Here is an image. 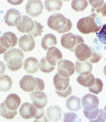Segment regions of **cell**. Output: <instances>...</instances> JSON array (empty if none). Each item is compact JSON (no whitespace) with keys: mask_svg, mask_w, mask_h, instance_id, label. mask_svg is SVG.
Masks as SVG:
<instances>
[{"mask_svg":"<svg viewBox=\"0 0 106 122\" xmlns=\"http://www.w3.org/2000/svg\"><path fill=\"white\" fill-rule=\"evenodd\" d=\"M105 121H106V113L103 110H100V114L98 115V117L89 122H105Z\"/></svg>","mask_w":106,"mask_h":122,"instance_id":"cell-38","label":"cell"},{"mask_svg":"<svg viewBox=\"0 0 106 122\" xmlns=\"http://www.w3.org/2000/svg\"><path fill=\"white\" fill-rule=\"evenodd\" d=\"M103 111H104V112H105V113H106V106L104 107V110H103Z\"/></svg>","mask_w":106,"mask_h":122,"instance_id":"cell-45","label":"cell"},{"mask_svg":"<svg viewBox=\"0 0 106 122\" xmlns=\"http://www.w3.org/2000/svg\"><path fill=\"white\" fill-rule=\"evenodd\" d=\"M92 70H93V65H92V63H89V61H84V62L77 61V62L75 63V71L80 75L92 73Z\"/></svg>","mask_w":106,"mask_h":122,"instance_id":"cell-25","label":"cell"},{"mask_svg":"<svg viewBox=\"0 0 106 122\" xmlns=\"http://www.w3.org/2000/svg\"><path fill=\"white\" fill-rule=\"evenodd\" d=\"M36 110H37V108L33 104L23 103L21 106L19 113L23 119H31V118H34L35 113H36Z\"/></svg>","mask_w":106,"mask_h":122,"instance_id":"cell-16","label":"cell"},{"mask_svg":"<svg viewBox=\"0 0 106 122\" xmlns=\"http://www.w3.org/2000/svg\"><path fill=\"white\" fill-rule=\"evenodd\" d=\"M69 78H64L62 76H60L59 74L55 75L54 77V85L56 87V90H64L69 86Z\"/></svg>","mask_w":106,"mask_h":122,"instance_id":"cell-21","label":"cell"},{"mask_svg":"<svg viewBox=\"0 0 106 122\" xmlns=\"http://www.w3.org/2000/svg\"><path fill=\"white\" fill-rule=\"evenodd\" d=\"M7 51H8V50L4 47L3 44L1 43V41H0V54H5Z\"/></svg>","mask_w":106,"mask_h":122,"instance_id":"cell-41","label":"cell"},{"mask_svg":"<svg viewBox=\"0 0 106 122\" xmlns=\"http://www.w3.org/2000/svg\"><path fill=\"white\" fill-rule=\"evenodd\" d=\"M101 19L96 15L92 14L89 17L82 18L77 22V28L83 34L98 33L101 29Z\"/></svg>","mask_w":106,"mask_h":122,"instance_id":"cell-1","label":"cell"},{"mask_svg":"<svg viewBox=\"0 0 106 122\" xmlns=\"http://www.w3.org/2000/svg\"><path fill=\"white\" fill-rule=\"evenodd\" d=\"M63 122H81V118L74 112H66L63 114Z\"/></svg>","mask_w":106,"mask_h":122,"instance_id":"cell-32","label":"cell"},{"mask_svg":"<svg viewBox=\"0 0 106 122\" xmlns=\"http://www.w3.org/2000/svg\"><path fill=\"white\" fill-rule=\"evenodd\" d=\"M57 44V41H56V37L54 35V34H46L42 41H41V47L43 50L45 51H48L50 48H53V47H56V45Z\"/></svg>","mask_w":106,"mask_h":122,"instance_id":"cell-23","label":"cell"},{"mask_svg":"<svg viewBox=\"0 0 106 122\" xmlns=\"http://www.w3.org/2000/svg\"><path fill=\"white\" fill-rule=\"evenodd\" d=\"M44 5L40 0H29L25 5V12L28 16L37 18L42 14Z\"/></svg>","mask_w":106,"mask_h":122,"instance_id":"cell-6","label":"cell"},{"mask_svg":"<svg viewBox=\"0 0 106 122\" xmlns=\"http://www.w3.org/2000/svg\"><path fill=\"white\" fill-rule=\"evenodd\" d=\"M82 105H83V108L86 111H94V110L98 109L99 100L95 94L89 93V94H86L83 97Z\"/></svg>","mask_w":106,"mask_h":122,"instance_id":"cell-11","label":"cell"},{"mask_svg":"<svg viewBox=\"0 0 106 122\" xmlns=\"http://www.w3.org/2000/svg\"><path fill=\"white\" fill-rule=\"evenodd\" d=\"M62 113L63 112H62L61 108L58 106H51L46 112L48 120L52 122H58L61 119Z\"/></svg>","mask_w":106,"mask_h":122,"instance_id":"cell-18","label":"cell"},{"mask_svg":"<svg viewBox=\"0 0 106 122\" xmlns=\"http://www.w3.org/2000/svg\"><path fill=\"white\" fill-rule=\"evenodd\" d=\"M72 93V87L69 85L66 89L64 90H61V91H59V90H56V94L59 97H61V98H67L70 94Z\"/></svg>","mask_w":106,"mask_h":122,"instance_id":"cell-36","label":"cell"},{"mask_svg":"<svg viewBox=\"0 0 106 122\" xmlns=\"http://www.w3.org/2000/svg\"><path fill=\"white\" fill-rule=\"evenodd\" d=\"M30 99L32 101V104L37 109H44L48 104L47 95L43 91H34L30 93Z\"/></svg>","mask_w":106,"mask_h":122,"instance_id":"cell-10","label":"cell"},{"mask_svg":"<svg viewBox=\"0 0 106 122\" xmlns=\"http://www.w3.org/2000/svg\"><path fill=\"white\" fill-rule=\"evenodd\" d=\"M97 39L104 45H106V23L101 27L100 31L98 33H96Z\"/></svg>","mask_w":106,"mask_h":122,"instance_id":"cell-35","label":"cell"},{"mask_svg":"<svg viewBox=\"0 0 106 122\" xmlns=\"http://www.w3.org/2000/svg\"><path fill=\"white\" fill-rule=\"evenodd\" d=\"M17 114H18L17 111H11V110L7 109L4 102L0 104V115L2 117L6 118V119H13V118H15V116Z\"/></svg>","mask_w":106,"mask_h":122,"instance_id":"cell-28","label":"cell"},{"mask_svg":"<svg viewBox=\"0 0 106 122\" xmlns=\"http://www.w3.org/2000/svg\"><path fill=\"white\" fill-rule=\"evenodd\" d=\"M24 54L20 49H11L4 54V60L8 70L12 72L19 71L23 64Z\"/></svg>","mask_w":106,"mask_h":122,"instance_id":"cell-3","label":"cell"},{"mask_svg":"<svg viewBox=\"0 0 106 122\" xmlns=\"http://www.w3.org/2000/svg\"><path fill=\"white\" fill-rule=\"evenodd\" d=\"M21 12L18 11L17 9H10L6 12L4 16V21L8 26H17L19 21L22 19Z\"/></svg>","mask_w":106,"mask_h":122,"instance_id":"cell-9","label":"cell"},{"mask_svg":"<svg viewBox=\"0 0 106 122\" xmlns=\"http://www.w3.org/2000/svg\"><path fill=\"white\" fill-rule=\"evenodd\" d=\"M42 33H43V25L40 22L35 21L34 27L32 29V31L29 33V35L32 36V37H38V36H41Z\"/></svg>","mask_w":106,"mask_h":122,"instance_id":"cell-33","label":"cell"},{"mask_svg":"<svg viewBox=\"0 0 106 122\" xmlns=\"http://www.w3.org/2000/svg\"><path fill=\"white\" fill-rule=\"evenodd\" d=\"M4 104L7 107V109L11 111H17L19 109V107L21 106V97L15 93L10 94L5 99Z\"/></svg>","mask_w":106,"mask_h":122,"instance_id":"cell-20","label":"cell"},{"mask_svg":"<svg viewBox=\"0 0 106 122\" xmlns=\"http://www.w3.org/2000/svg\"><path fill=\"white\" fill-rule=\"evenodd\" d=\"M33 122H49V120H48V118L46 116H44V117H42L40 119H35Z\"/></svg>","mask_w":106,"mask_h":122,"instance_id":"cell-43","label":"cell"},{"mask_svg":"<svg viewBox=\"0 0 106 122\" xmlns=\"http://www.w3.org/2000/svg\"><path fill=\"white\" fill-rule=\"evenodd\" d=\"M75 72V64L70 60L62 59L57 64V74L64 78H69Z\"/></svg>","mask_w":106,"mask_h":122,"instance_id":"cell-7","label":"cell"},{"mask_svg":"<svg viewBox=\"0 0 106 122\" xmlns=\"http://www.w3.org/2000/svg\"><path fill=\"white\" fill-rule=\"evenodd\" d=\"M0 41L3 44L4 47L9 51L11 49H15V47L19 43L17 35L13 32H5L1 37H0Z\"/></svg>","mask_w":106,"mask_h":122,"instance_id":"cell-15","label":"cell"},{"mask_svg":"<svg viewBox=\"0 0 106 122\" xmlns=\"http://www.w3.org/2000/svg\"><path fill=\"white\" fill-rule=\"evenodd\" d=\"M23 69L29 75L37 73L39 71V61L35 57L26 58L23 63Z\"/></svg>","mask_w":106,"mask_h":122,"instance_id":"cell-19","label":"cell"},{"mask_svg":"<svg viewBox=\"0 0 106 122\" xmlns=\"http://www.w3.org/2000/svg\"><path fill=\"white\" fill-rule=\"evenodd\" d=\"M13 86V81L8 75L0 76V91L7 92Z\"/></svg>","mask_w":106,"mask_h":122,"instance_id":"cell-27","label":"cell"},{"mask_svg":"<svg viewBox=\"0 0 106 122\" xmlns=\"http://www.w3.org/2000/svg\"><path fill=\"white\" fill-rule=\"evenodd\" d=\"M89 2L87 0H73L71 2V8L75 12H83L88 7Z\"/></svg>","mask_w":106,"mask_h":122,"instance_id":"cell-29","label":"cell"},{"mask_svg":"<svg viewBox=\"0 0 106 122\" xmlns=\"http://www.w3.org/2000/svg\"><path fill=\"white\" fill-rule=\"evenodd\" d=\"M44 5L48 12H57L62 7V0H46Z\"/></svg>","mask_w":106,"mask_h":122,"instance_id":"cell-26","label":"cell"},{"mask_svg":"<svg viewBox=\"0 0 106 122\" xmlns=\"http://www.w3.org/2000/svg\"><path fill=\"white\" fill-rule=\"evenodd\" d=\"M47 61L53 66L56 67V64H58V62L60 60H62V53L57 48L53 47L50 48L47 51V56H46Z\"/></svg>","mask_w":106,"mask_h":122,"instance_id":"cell-17","label":"cell"},{"mask_svg":"<svg viewBox=\"0 0 106 122\" xmlns=\"http://www.w3.org/2000/svg\"><path fill=\"white\" fill-rule=\"evenodd\" d=\"M103 74H104V76L106 77V65L104 66V69H103Z\"/></svg>","mask_w":106,"mask_h":122,"instance_id":"cell-44","label":"cell"},{"mask_svg":"<svg viewBox=\"0 0 106 122\" xmlns=\"http://www.w3.org/2000/svg\"><path fill=\"white\" fill-rule=\"evenodd\" d=\"M44 116H45V111H44V109H37L34 118L35 119H40V118H42Z\"/></svg>","mask_w":106,"mask_h":122,"instance_id":"cell-39","label":"cell"},{"mask_svg":"<svg viewBox=\"0 0 106 122\" xmlns=\"http://www.w3.org/2000/svg\"><path fill=\"white\" fill-rule=\"evenodd\" d=\"M66 108L70 112H78L81 110V100L77 96H70L66 100Z\"/></svg>","mask_w":106,"mask_h":122,"instance_id":"cell-24","label":"cell"},{"mask_svg":"<svg viewBox=\"0 0 106 122\" xmlns=\"http://www.w3.org/2000/svg\"><path fill=\"white\" fill-rule=\"evenodd\" d=\"M8 3L13 4V5H19L22 3V0H18V1H13V0H8Z\"/></svg>","mask_w":106,"mask_h":122,"instance_id":"cell-42","label":"cell"},{"mask_svg":"<svg viewBox=\"0 0 106 122\" xmlns=\"http://www.w3.org/2000/svg\"><path fill=\"white\" fill-rule=\"evenodd\" d=\"M60 43H61V46L64 49L74 52V51H75V49H76L77 46L80 45V44H83L85 42H84V39L81 36H78V35H75L73 33L68 32V33L64 34L61 37Z\"/></svg>","mask_w":106,"mask_h":122,"instance_id":"cell-5","label":"cell"},{"mask_svg":"<svg viewBox=\"0 0 106 122\" xmlns=\"http://www.w3.org/2000/svg\"><path fill=\"white\" fill-rule=\"evenodd\" d=\"M20 87L25 92H34V91H42L45 88L44 81L39 78H34L31 75H25L20 81Z\"/></svg>","mask_w":106,"mask_h":122,"instance_id":"cell-4","label":"cell"},{"mask_svg":"<svg viewBox=\"0 0 106 122\" xmlns=\"http://www.w3.org/2000/svg\"><path fill=\"white\" fill-rule=\"evenodd\" d=\"M92 6V14H95L98 18L106 17V3L103 0H89Z\"/></svg>","mask_w":106,"mask_h":122,"instance_id":"cell-12","label":"cell"},{"mask_svg":"<svg viewBox=\"0 0 106 122\" xmlns=\"http://www.w3.org/2000/svg\"><path fill=\"white\" fill-rule=\"evenodd\" d=\"M100 59H101V54L93 51L92 56H90V58L89 59V63H97V62L100 61Z\"/></svg>","mask_w":106,"mask_h":122,"instance_id":"cell-37","label":"cell"},{"mask_svg":"<svg viewBox=\"0 0 106 122\" xmlns=\"http://www.w3.org/2000/svg\"><path fill=\"white\" fill-rule=\"evenodd\" d=\"M48 26L57 33L66 34L72 28V22L61 14H55L48 19Z\"/></svg>","mask_w":106,"mask_h":122,"instance_id":"cell-2","label":"cell"},{"mask_svg":"<svg viewBox=\"0 0 106 122\" xmlns=\"http://www.w3.org/2000/svg\"><path fill=\"white\" fill-rule=\"evenodd\" d=\"M102 89H103V82H102V81L100 79H95L94 84L89 88V92L95 94V95L100 93L101 91H102Z\"/></svg>","mask_w":106,"mask_h":122,"instance_id":"cell-31","label":"cell"},{"mask_svg":"<svg viewBox=\"0 0 106 122\" xmlns=\"http://www.w3.org/2000/svg\"><path fill=\"white\" fill-rule=\"evenodd\" d=\"M6 65H5V63L4 62H2V61H0V76H2V75H4V73H5V70H6Z\"/></svg>","mask_w":106,"mask_h":122,"instance_id":"cell-40","label":"cell"},{"mask_svg":"<svg viewBox=\"0 0 106 122\" xmlns=\"http://www.w3.org/2000/svg\"><path fill=\"white\" fill-rule=\"evenodd\" d=\"M39 70L41 72H43V73H51V72H53L55 70V66L51 65L48 62L46 57H43L39 61Z\"/></svg>","mask_w":106,"mask_h":122,"instance_id":"cell-30","label":"cell"},{"mask_svg":"<svg viewBox=\"0 0 106 122\" xmlns=\"http://www.w3.org/2000/svg\"><path fill=\"white\" fill-rule=\"evenodd\" d=\"M19 47L22 51H31L35 48V40L29 34L23 35L19 39Z\"/></svg>","mask_w":106,"mask_h":122,"instance_id":"cell-13","label":"cell"},{"mask_svg":"<svg viewBox=\"0 0 106 122\" xmlns=\"http://www.w3.org/2000/svg\"><path fill=\"white\" fill-rule=\"evenodd\" d=\"M34 23H35V21L31 18H29L28 16H22L21 20L19 21V23L17 25V28L22 33L29 34L32 31V29L34 27Z\"/></svg>","mask_w":106,"mask_h":122,"instance_id":"cell-14","label":"cell"},{"mask_svg":"<svg viewBox=\"0 0 106 122\" xmlns=\"http://www.w3.org/2000/svg\"><path fill=\"white\" fill-rule=\"evenodd\" d=\"M95 81V76L92 73H89V74H84V75H79L78 78H77V82L79 84H81L84 87H88L89 88L94 84Z\"/></svg>","mask_w":106,"mask_h":122,"instance_id":"cell-22","label":"cell"},{"mask_svg":"<svg viewBox=\"0 0 106 122\" xmlns=\"http://www.w3.org/2000/svg\"><path fill=\"white\" fill-rule=\"evenodd\" d=\"M84 114L89 121H92V120H95V119H96L98 117V115L100 114V110L99 109H96V110H94V111H86V110H84Z\"/></svg>","mask_w":106,"mask_h":122,"instance_id":"cell-34","label":"cell"},{"mask_svg":"<svg viewBox=\"0 0 106 122\" xmlns=\"http://www.w3.org/2000/svg\"><path fill=\"white\" fill-rule=\"evenodd\" d=\"M93 50L90 49L88 45H86L85 43L78 45L76 49L74 51L75 56L77 57L78 61H81V62H84V61H87L90 58L93 54Z\"/></svg>","mask_w":106,"mask_h":122,"instance_id":"cell-8","label":"cell"}]
</instances>
